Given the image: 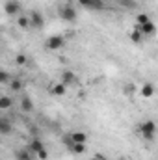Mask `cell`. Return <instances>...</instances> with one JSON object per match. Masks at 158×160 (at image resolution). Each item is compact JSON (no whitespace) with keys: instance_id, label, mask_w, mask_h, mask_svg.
<instances>
[{"instance_id":"1","label":"cell","mask_w":158,"mask_h":160,"mask_svg":"<svg viewBox=\"0 0 158 160\" xmlns=\"http://www.w3.org/2000/svg\"><path fill=\"white\" fill-rule=\"evenodd\" d=\"M140 134H141V138H143V140L153 142V140H155V136H156V123H155V121H151V119L140 123Z\"/></svg>"},{"instance_id":"2","label":"cell","mask_w":158,"mask_h":160,"mask_svg":"<svg viewBox=\"0 0 158 160\" xmlns=\"http://www.w3.org/2000/svg\"><path fill=\"white\" fill-rule=\"evenodd\" d=\"M58 15H60L62 21H67V22H75L77 17H78L77 9H75L71 4H63V6H60V8H58Z\"/></svg>"},{"instance_id":"3","label":"cell","mask_w":158,"mask_h":160,"mask_svg":"<svg viewBox=\"0 0 158 160\" xmlns=\"http://www.w3.org/2000/svg\"><path fill=\"white\" fill-rule=\"evenodd\" d=\"M63 45H65V38L60 36V34H56V36H48L47 41H45V47H47L48 50H60Z\"/></svg>"},{"instance_id":"4","label":"cell","mask_w":158,"mask_h":160,"mask_svg":"<svg viewBox=\"0 0 158 160\" xmlns=\"http://www.w3.org/2000/svg\"><path fill=\"white\" fill-rule=\"evenodd\" d=\"M28 17H30V22H32V28H43L45 26V17H43V13L37 11V9H32L30 13H28Z\"/></svg>"},{"instance_id":"5","label":"cell","mask_w":158,"mask_h":160,"mask_svg":"<svg viewBox=\"0 0 158 160\" xmlns=\"http://www.w3.org/2000/svg\"><path fill=\"white\" fill-rule=\"evenodd\" d=\"M78 4L86 9H91V11L104 9V0H78Z\"/></svg>"},{"instance_id":"6","label":"cell","mask_w":158,"mask_h":160,"mask_svg":"<svg viewBox=\"0 0 158 160\" xmlns=\"http://www.w3.org/2000/svg\"><path fill=\"white\" fill-rule=\"evenodd\" d=\"M141 34H143V38H153L155 34H156V24L153 22V21H149V22H145V24H141V26H136Z\"/></svg>"},{"instance_id":"7","label":"cell","mask_w":158,"mask_h":160,"mask_svg":"<svg viewBox=\"0 0 158 160\" xmlns=\"http://www.w3.org/2000/svg\"><path fill=\"white\" fill-rule=\"evenodd\" d=\"M4 11L7 13V15H17L19 11H21V2L19 0H7L6 4H4Z\"/></svg>"},{"instance_id":"8","label":"cell","mask_w":158,"mask_h":160,"mask_svg":"<svg viewBox=\"0 0 158 160\" xmlns=\"http://www.w3.org/2000/svg\"><path fill=\"white\" fill-rule=\"evenodd\" d=\"M77 75L73 73V71H63L62 73V77H60V82H63L65 86H75L77 84Z\"/></svg>"},{"instance_id":"9","label":"cell","mask_w":158,"mask_h":160,"mask_svg":"<svg viewBox=\"0 0 158 160\" xmlns=\"http://www.w3.org/2000/svg\"><path fill=\"white\" fill-rule=\"evenodd\" d=\"M140 95H141L143 99H151V97L155 95V86H153L151 82H145V84L141 86V89H140Z\"/></svg>"},{"instance_id":"10","label":"cell","mask_w":158,"mask_h":160,"mask_svg":"<svg viewBox=\"0 0 158 160\" xmlns=\"http://www.w3.org/2000/svg\"><path fill=\"white\" fill-rule=\"evenodd\" d=\"M21 110H22V112H26V114L34 112V101H32L28 95H24V97L21 99Z\"/></svg>"},{"instance_id":"11","label":"cell","mask_w":158,"mask_h":160,"mask_svg":"<svg viewBox=\"0 0 158 160\" xmlns=\"http://www.w3.org/2000/svg\"><path fill=\"white\" fill-rule=\"evenodd\" d=\"M28 149H30L34 155H37L39 151L45 149V145H43V142H41L39 138H32V140H30V143H28Z\"/></svg>"},{"instance_id":"12","label":"cell","mask_w":158,"mask_h":160,"mask_svg":"<svg viewBox=\"0 0 158 160\" xmlns=\"http://www.w3.org/2000/svg\"><path fill=\"white\" fill-rule=\"evenodd\" d=\"M71 142L73 143H87V134L82 132V130H75L71 134Z\"/></svg>"},{"instance_id":"13","label":"cell","mask_w":158,"mask_h":160,"mask_svg":"<svg viewBox=\"0 0 158 160\" xmlns=\"http://www.w3.org/2000/svg\"><path fill=\"white\" fill-rule=\"evenodd\" d=\"M17 26H19L21 30H28V28H32L30 17H28V15H19V17H17Z\"/></svg>"},{"instance_id":"14","label":"cell","mask_w":158,"mask_h":160,"mask_svg":"<svg viewBox=\"0 0 158 160\" xmlns=\"http://www.w3.org/2000/svg\"><path fill=\"white\" fill-rule=\"evenodd\" d=\"M9 132H11V121L7 119V118H0V134L6 136Z\"/></svg>"},{"instance_id":"15","label":"cell","mask_w":158,"mask_h":160,"mask_svg":"<svg viewBox=\"0 0 158 160\" xmlns=\"http://www.w3.org/2000/svg\"><path fill=\"white\" fill-rule=\"evenodd\" d=\"M32 157H34V153L30 149H21V151L15 153V158L17 160H32Z\"/></svg>"},{"instance_id":"16","label":"cell","mask_w":158,"mask_h":160,"mask_svg":"<svg viewBox=\"0 0 158 160\" xmlns=\"http://www.w3.org/2000/svg\"><path fill=\"white\" fill-rule=\"evenodd\" d=\"M65 91H67V86H65L63 82H58V84H54V88H52V93L58 95V97H63Z\"/></svg>"},{"instance_id":"17","label":"cell","mask_w":158,"mask_h":160,"mask_svg":"<svg viewBox=\"0 0 158 160\" xmlns=\"http://www.w3.org/2000/svg\"><path fill=\"white\" fill-rule=\"evenodd\" d=\"M136 91H138V88H136L134 82H128V84H125V88H123V93H125L126 97H132Z\"/></svg>"},{"instance_id":"18","label":"cell","mask_w":158,"mask_h":160,"mask_svg":"<svg viewBox=\"0 0 158 160\" xmlns=\"http://www.w3.org/2000/svg\"><path fill=\"white\" fill-rule=\"evenodd\" d=\"M11 106H13V101L7 95H2L0 97V110H9Z\"/></svg>"},{"instance_id":"19","label":"cell","mask_w":158,"mask_h":160,"mask_svg":"<svg viewBox=\"0 0 158 160\" xmlns=\"http://www.w3.org/2000/svg\"><path fill=\"white\" fill-rule=\"evenodd\" d=\"M69 149H71V153H75V155H84V153H86V143H71Z\"/></svg>"},{"instance_id":"20","label":"cell","mask_w":158,"mask_h":160,"mask_svg":"<svg viewBox=\"0 0 158 160\" xmlns=\"http://www.w3.org/2000/svg\"><path fill=\"white\" fill-rule=\"evenodd\" d=\"M141 39H143V34H141L138 28H134V30L130 32V41H132V43H141Z\"/></svg>"},{"instance_id":"21","label":"cell","mask_w":158,"mask_h":160,"mask_svg":"<svg viewBox=\"0 0 158 160\" xmlns=\"http://www.w3.org/2000/svg\"><path fill=\"white\" fill-rule=\"evenodd\" d=\"M151 21V17L147 15V13H140V15H136V26H141V24H145V22H149Z\"/></svg>"},{"instance_id":"22","label":"cell","mask_w":158,"mask_h":160,"mask_svg":"<svg viewBox=\"0 0 158 160\" xmlns=\"http://www.w3.org/2000/svg\"><path fill=\"white\" fill-rule=\"evenodd\" d=\"M11 80H13V78L9 77V73H7L6 69H2V71H0V82H2V84H9Z\"/></svg>"},{"instance_id":"23","label":"cell","mask_w":158,"mask_h":160,"mask_svg":"<svg viewBox=\"0 0 158 160\" xmlns=\"http://www.w3.org/2000/svg\"><path fill=\"white\" fill-rule=\"evenodd\" d=\"M9 86H11V89H13V91H21V88H22L21 80H17V78L11 80V82H9Z\"/></svg>"},{"instance_id":"24","label":"cell","mask_w":158,"mask_h":160,"mask_svg":"<svg viewBox=\"0 0 158 160\" xmlns=\"http://www.w3.org/2000/svg\"><path fill=\"white\" fill-rule=\"evenodd\" d=\"M15 63H17V65H24V63H26V56H24V54H19V56L15 58Z\"/></svg>"},{"instance_id":"25","label":"cell","mask_w":158,"mask_h":160,"mask_svg":"<svg viewBox=\"0 0 158 160\" xmlns=\"http://www.w3.org/2000/svg\"><path fill=\"white\" fill-rule=\"evenodd\" d=\"M37 158H39V160H47V158H48V151H47V149L39 151V153H37Z\"/></svg>"},{"instance_id":"26","label":"cell","mask_w":158,"mask_h":160,"mask_svg":"<svg viewBox=\"0 0 158 160\" xmlns=\"http://www.w3.org/2000/svg\"><path fill=\"white\" fill-rule=\"evenodd\" d=\"M93 160H106V158H104V157H102V155H101V153H97V155H95V157H93Z\"/></svg>"},{"instance_id":"27","label":"cell","mask_w":158,"mask_h":160,"mask_svg":"<svg viewBox=\"0 0 158 160\" xmlns=\"http://www.w3.org/2000/svg\"><path fill=\"white\" fill-rule=\"evenodd\" d=\"M117 160H126V158H117Z\"/></svg>"}]
</instances>
